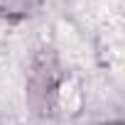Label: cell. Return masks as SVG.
Returning a JSON list of instances; mask_svg holds the SVG:
<instances>
[{
    "label": "cell",
    "instance_id": "obj_1",
    "mask_svg": "<svg viewBox=\"0 0 125 125\" xmlns=\"http://www.w3.org/2000/svg\"><path fill=\"white\" fill-rule=\"evenodd\" d=\"M54 81H56V61L54 54L44 49L34 59V66L30 74V101L42 108L47 103V96L54 91Z\"/></svg>",
    "mask_w": 125,
    "mask_h": 125
},
{
    "label": "cell",
    "instance_id": "obj_2",
    "mask_svg": "<svg viewBox=\"0 0 125 125\" xmlns=\"http://www.w3.org/2000/svg\"><path fill=\"white\" fill-rule=\"evenodd\" d=\"M110 125H120V123H110Z\"/></svg>",
    "mask_w": 125,
    "mask_h": 125
}]
</instances>
